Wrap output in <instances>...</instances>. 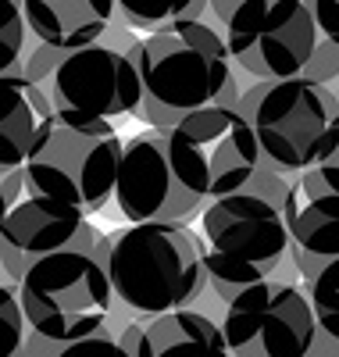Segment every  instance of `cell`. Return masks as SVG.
<instances>
[{
  "label": "cell",
  "mask_w": 339,
  "mask_h": 357,
  "mask_svg": "<svg viewBox=\"0 0 339 357\" xmlns=\"http://www.w3.org/2000/svg\"><path fill=\"white\" fill-rule=\"evenodd\" d=\"M143 100L133 111L153 129H172L186 111L207 104H236V61L225 36L204 18L146 33L133 47Z\"/></svg>",
  "instance_id": "obj_1"
},
{
  "label": "cell",
  "mask_w": 339,
  "mask_h": 357,
  "mask_svg": "<svg viewBox=\"0 0 339 357\" xmlns=\"http://www.w3.org/2000/svg\"><path fill=\"white\" fill-rule=\"evenodd\" d=\"M114 301L136 318L193 307L207 282L204 240L186 222H129L100 240Z\"/></svg>",
  "instance_id": "obj_2"
},
{
  "label": "cell",
  "mask_w": 339,
  "mask_h": 357,
  "mask_svg": "<svg viewBox=\"0 0 339 357\" xmlns=\"http://www.w3.org/2000/svg\"><path fill=\"white\" fill-rule=\"evenodd\" d=\"M282 197L286 190H261L250 183L204 204V264L207 282L222 301H232L239 289L279 272L293 247Z\"/></svg>",
  "instance_id": "obj_3"
},
{
  "label": "cell",
  "mask_w": 339,
  "mask_h": 357,
  "mask_svg": "<svg viewBox=\"0 0 339 357\" xmlns=\"http://www.w3.org/2000/svg\"><path fill=\"white\" fill-rule=\"evenodd\" d=\"M261 158L275 175H296L339 158V97L311 75L261 79L239 93Z\"/></svg>",
  "instance_id": "obj_4"
},
{
  "label": "cell",
  "mask_w": 339,
  "mask_h": 357,
  "mask_svg": "<svg viewBox=\"0 0 339 357\" xmlns=\"http://www.w3.org/2000/svg\"><path fill=\"white\" fill-rule=\"evenodd\" d=\"M121 151L126 139L111 118L54 111L40 126L22 168L40 193L79 207L82 215H97L114 197Z\"/></svg>",
  "instance_id": "obj_5"
},
{
  "label": "cell",
  "mask_w": 339,
  "mask_h": 357,
  "mask_svg": "<svg viewBox=\"0 0 339 357\" xmlns=\"http://www.w3.org/2000/svg\"><path fill=\"white\" fill-rule=\"evenodd\" d=\"M97 250L65 247L25 268L18 279V301L33 333L65 347L107 325L114 289Z\"/></svg>",
  "instance_id": "obj_6"
},
{
  "label": "cell",
  "mask_w": 339,
  "mask_h": 357,
  "mask_svg": "<svg viewBox=\"0 0 339 357\" xmlns=\"http://www.w3.org/2000/svg\"><path fill=\"white\" fill-rule=\"evenodd\" d=\"M168 158L179 183L204 204L254 183L261 168V143L239 104H207L186 111L165 129Z\"/></svg>",
  "instance_id": "obj_7"
},
{
  "label": "cell",
  "mask_w": 339,
  "mask_h": 357,
  "mask_svg": "<svg viewBox=\"0 0 339 357\" xmlns=\"http://www.w3.org/2000/svg\"><path fill=\"white\" fill-rule=\"evenodd\" d=\"M25 75L43 86L54 111L89 118L133 114L143 100L140 68L129 50L93 40L82 47H25Z\"/></svg>",
  "instance_id": "obj_8"
},
{
  "label": "cell",
  "mask_w": 339,
  "mask_h": 357,
  "mask_svg": "<svg viewBox=\"0 0 339 357\" xmlns=\"http://www.w3.org/2000/svg\"><path fill=\"white\" fill-rule=\"evenodd\" d=\"M222 36L236 68L254 82L303 75L322 43L307 0H239Z\"/></svg>",
  "instance_id": "obj_9"
},
{
  "label": "cell",
  "mask_w": 339,
  "mask_h": 357,
  "mask_svg": "<svg viewBox=\"0 0 339 357\" xmlns=\"http://www.w3.org/2000/svg\"><path fill=\"white\" fill-rule=\"evenodd\" d=\"M104 236L79 207L54 200L29 183L25 168L0 175V268L18 286L25 268L65 247L97 250Z\"/></svg>",
  "instance_id": "obj_10"
},
{
  "label": "cell",
  "mask_w": 339,
  "mask_h": 357,
  "mask_svg": "<svg viewBox=\"0 0 339 357\" xmlns=\"http://www.w3.org/2000/svg\"><path fill=\"white\" fill-rule=\"evenodd\" d=\"M218 325L232 357H311L322 336L307 293L286 279L239 289L225 301Z\"/></svg>",
  "instance_id": "obj_11"
},
{
  "label": "cell",
  "mask_w": 339,
  "mask_h": 357,
  "mask_svg": "<svg viewBox=\"0 0 339 357\" xmlns=\"http://www.w3.org/2000/svg\"><path fill=\"white\" fill-rule=\"evenodd\" d=\"M114 200L129 222H186L190 215L204 211V200L179 183L161 129L126 139L114 178Z\"/></svg>",
  "instance_id": "obj_12"
},
{
  "label": "cell",
  "mask_w": 339,
  "mask_h": 357,
  "mask_svg": "<svg viewBox=\"0 0 339 357\" xmlns=\"http://www.w3.org/2000/svg\"><path fill=\"white\" fill-rule=\"evenodd\" d=\"M282 215L303 275L339 257V161L296 172L282 197Z\"/></svg>",
  "instance_id": "obj_13"
},
{
  "label": "cell",
  "mask_w": 339,
  "mask_h": 357,
  "mask_svg": "<svg viewBox=\"0 0 339 357\" xmlns=\"http://www.w3.org/2000/svg\"><path fill=\"white\" fill-rule=\"evenodd\" d=\"M118 340L133 357H232L222 325L197 307L133 321Z\"/></svg>",
  "instance_id": "obj_14"
},
{
  "label": "cell",
  "mask_w": 339,
  "mask_h": 357,
  "mask_svg": "<svg viewBox=\"0 0 339 357\" xmlns=\"http://www.w3.org/2000/svg\"><path fill=\"white\" fill-rule=\"evenodd\" d=\"M50 114V97L36 79L25 75V65L0 75V175L25 165L33 139Z\"/></svg>",
  "instance_id": "obj_15"
},
{
  "label": "cell",
  "mask_w": 339,
  "mask_h": 357,
  "mask_svg": "<svg viewBox=\"0 0 339 357\" xmlns=\"http://www.w3.org/2000/svg\"><path fill=\"white\" fill-rule=\"evenodd\" d=\"M33 40L47 47H82L100 40L118 18L114 0H22Z\"/></svg>",
  "instance_id": "obj_16"
},
{
  "label": "cell",
  "mask_w": 339,
  "mask_h": 357,
  "mask_svg": "<svg viewBox=\"0 0 339 357\" xmlns=\"http://www.w3.org/2000/svg\"><path fill=\"white\" fill-rule=\"evenodd\" d=\"M118 18L133 33H161L179 22H197L211 11V0H114Z\"/></svg>",
  "instance_id": "obj_17"
},
{
  "label": "cell",
  "mask_w": 339,
  "mask_h": 357,
  "mask_svg": "<svg viewBox=\"0 0 339 357\" xmlns=\"http://www.w3.org/2000/svg\"><path fill=\"white\" fill-rule=\"evenodd\" d=\"M303 293H307V301H311V311H315L322 336L339 347V257H329L315 268V272H307Z\"/></svg>",
  "instance_id": "obj_18"
},
{
  "label": "cell",
  "mask_w": 339,
  "mask_h": 357,
  "mask_svg": "<svg viewBox=\"0 0 339 357\" xmlns=\"http://www.w3.org/2000/svg\"><path fill=\"white\" fill-rule=\"evenodd\" d=\"M29 22L22 11V0H0V75L25 65Z\"/></svg>",
  "instance_id": "obj_19"
},
{
  "label": "cell",
  "mask_w": 339,
  "mask_h": 357,
  "mask_svg": "<svg viewBox=\"0 0 339 357\" xmlns=\"http://www.w3.org/2000/svg\"><path fill=\"white\" fill-rule=\"evenodd\" d=\"M25 336H29V321L18 301V286L0 282V357H18Z\"/></svg>",
  "instance_id": "obj_20"
},
{
  "label": "cell",
  "mask_w": 339,
  "mask_h": 357,
  "mask_svg": "<svg viewBox=\"0 0 339 357\" xmlns=\"http://www.w3.org/2000/svg\"><path fill=\"white\" fill-rule=\"evenodd\" d=\"M54 357H133L126 347H121L118 336L111 333H93V336H82L75 343H65V347H57Z\"/></svg>",
  "instance_id": "obj_21"
},
{
  "label": "cell",
  "mask_w": 339,
  "mask_h": 357,
  "mask_svg": "<svg viewBox=\"0 0 339 357\" xmlns=\"http://www.w3.org/2000/svg\"><path fill=\"white\" fill-rule=\"evenodd\" d=\"M307 4H311V15L318 22L322 40L339 47V0H307Z\"/></svg>",
  "instance_id": "obj_22"
},
{
  "label": "cell",
  "mask_w": 339,
  "mask_h": 357,
  "mask_svg": "<svg viewBox=\"0 0 339 357\" xmlns=\"http://www.w3.org/2000/svg\"><path fill=\"white\" fill-rule=\"evenodd\" d=\"M236 4H239V0H211V11H207V15H214V18L225 25V18L236 11Z\"/></svg>",
  "instance_id": "obj_23"
}]
</instances>
